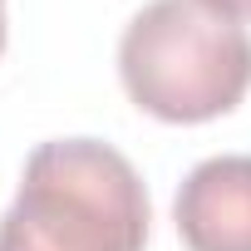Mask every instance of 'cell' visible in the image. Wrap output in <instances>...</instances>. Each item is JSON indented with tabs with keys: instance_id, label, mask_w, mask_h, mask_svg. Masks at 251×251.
Here are the masks:
<instances>
[{
	"instance_id": "cell-1",
	"label": "cell",
	"mask_w": 251,
	"mask_h": 251,
	"mask_svg": "<svg viewBox=\"0 0 251 251\" xmlns=\"http://www.w3.org/2000/svg\"><path fill=\"white\" fill-rule=\"evenodd\" d=\"M148 222V187L118 148L50 138L25 158L0 251H143Z\"/></svg>"
},
{
	"instance_id": "cell-2",
	"label": "cell",
	"mask_w": 251,
	"mask_h": 251,
	"mask_svg": "<svg viewBox=\"0 0 251 251\" xmlns=\"http://www.w3.org/2000/svg\"><path fill=\"white\" fill-rule=\"evenodd\" d=\"M128 99L163 123H207L251 89V35L222 0H148L118 40Z\"/></svg>"
},
{
	"instance_id": "cell-3",
	"label": "cell",
	"mask_w": 251,
	"mask_h": 251,
	"mask_svg": "<svg viewBox=\"0 0 251 251\" xmlns=\"http://www.w3.org/2000/svg\"><path fill=\"white\" fill-rule=\"evenodd\" d=\"M173 222L187 251H251V153L197 163L173 197Z\"/></svg>"
},
{
	"instance_id": "cell-4",
	"label": "cell",
	"mask_w": 251,
	"mask_h": 251,
	"mask_svg": "<svg viewBox=\"0 0 251 251\" xmlns=\"http://www.w3.org/2000/svg\"><path fill=\"white\" fill-rule=\"evenodd\" d=\"M226 10H236V15H251V0H222Z\"/></svg>"
},
{
	"instance_id": "cell-5",
	"label": "cell",
	"mask_w": 251,
	"mask_h": 251,
	"mask_svg": "<svg viewBox=\"0 0 251 251\" xmlns=\"http://www.w3.org/2000/svg\"><path fill=\"white\" fill-rule=\"evenodd\" d=\"M0 54H5V0H0Z\"/></svg>"
}]
</instances>
